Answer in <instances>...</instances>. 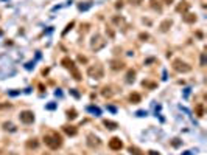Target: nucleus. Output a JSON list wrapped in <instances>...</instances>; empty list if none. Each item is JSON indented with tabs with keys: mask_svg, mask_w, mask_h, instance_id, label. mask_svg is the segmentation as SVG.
<instances>
[{
	"mask_svg": "<svg viewBox=\"0 0 207 155\" xmlns=\"http://www.w3.org/2000/svg\"><path fill=\"white\" fill-rule=\"evenodd\" d=\"M44 143L50 147V149H59L61 146H62V138H61V135H58L56 132H51V134H48V135H45L44 137Z\"/></svg>",
	"mask_w": 207,
	"mask_h": 155,
	"instance_id": "obj_1",
	"label": "nucleus"
},
{
	"mask_svg": "<svg viewBox=\"0 0 207 155\" xmlns=\"http://www.w3.org/2000/svg\"><path fill=\"white\" fill-rule=\"evenodd\" d=\"M106 39L105 37H103L101 34H94L92 36V41H90V48H92L94 51H100V50H103V48H105L106 47Z\"/></svg>",
	"mask_w": 207,
	"mask_h": 155,
	"instance_id": "obj_2",
	"label": "nucleus"
},
{
	"mask_svg": "<svg viewBox=\"0 0 207 155\" xmlns=\"http://www.w3.org/2000/svg\"><path fill=\"white\" fill-rule=\"evenodd\" d=\"M87 74L90 78H94V79H101L105 76V68H103L101 64H95V65H90L87 68Z\"/></svg>",
	"mask_w": 207,
	"mask_h": 155,
	"instance_id": "obj_3",
	"label": "nucleus"
},
{
	"mask_svg": "<svg viewBox=\"0 0 207 155\" xmlns=\"http://www.w3.org/2000/svg\"><path fill=\"white\" fill-rule=\"evenodd\" d=\"M173 70L178 71V73H188V71H191V65H188L182 59H174L173 61Z\"/></svg>",
	"mask_w": 207,
	"mask_h": 155,
	"instance_id": "obj_4",
	"label": "nucleus"
},
{
	"mask_svg": "<svg viewBox=\"0 0 207 155\" xmlns=\"http://www.w3.org/2000/svg\"><path fill=\"white\" fill-rule=\"evenodd\" d=\"M19 118H20V121L25 123V124H31V123L34 121V113H33L31 110H23V112H20Z\"/></svg>",
	"mask_w": 207,
	"mask_h": 155,
	"instance_id": "obj_5",
	"label": "nucleus"
},
{
	"mask_svg": "<svg viewBox=\"0 0 207 155\" xmlns=\"http://www.w3.org/2000/svg\"><path fill=\"white\" fill-rule=\"evenodd\" d=\"M100 144H101V141H100V138L97 135H94V134L87 135V146L89 147H98Z\"/></svg>",
	"mask_w": 207,
	"mask_h": 155,
	"instance_id": "obj_6",
	"label": "nucleus"
},
{
	"mask_svg": "<svg viewBox=\"0 0 207 155\" xmlns=\"http://www.w3.org/2000/svg\"><path fill=\"white\" fill-rule=\"evenodd\" d=\"M109 147H111L112 150H120V149L123 147L122 140H120L119 137H114V138H111V140H109Z\"/></svg>",
	"mask_w": 207,
	"mask_h": 155,
	"instance_id": "obj_7",
	"label": "nucleus"
},
{
	"mask_svg": "<svg viewBox=\"0 0 207 155\" xmlns=\"http://www.w3.org/2000/svg\"><path fill=\"white\" fill-rule=\"evenodd\" d=\"M190 9V3L187 0H181V2L176 5V12H187Z\"/></svg>",
	"mask_w": 207,
	"mask_h": 155,
	"instance_id": "obj_8",
	"label": "nucleus"
},
{
	"mask_svg": "<svg viewBox=\"0 0 207 155\" xmlns=\"http://www.w3.org/2000/svg\"><path fill=\"white\" fill-rule=\"evenodd\" d=\"M61 64H62V67H66V68H69L70 71H73L76 67H75V62L70 59V58H64L62 61H61Z\"/></svg>",
	"mask_w": 207,
	"mask_h": 155,
	"instance_id": "obj_9",
	"label": "nucleus"
},
{
	"mask_svg": "<svg viewBox=\"0 0 207 155\" xmlns=\"http://www.w3.org/2000/svg\"><path fill=\"white\" fill-rule=\"evenodd\" d=\"M111 68L114 71H117V70H123L125 68V64L122 61H117V59H112L111 61Z\"/></svg>",
	"mask_w": 207,
	"mask_h": 155,
	"instance_id": "obj_10",
	"label": "nucleus"
},
{
	"mask_svg": "<svg viewBox=\"0 0 207 155\" xmlns=\"http://www.w3.org/2000/svg\"><path fill=\"white\" fill-rule=\"evenodd\" d=\"M171 25H173V22H171L170 19H165V20L159 25V28H160V31H162V33H167L168 30L171 28Z\"/></svg>",
	"mask_w": 207,
	"mask_h": 155,
	"instance_id": "obj_11",
	"label": "nucleus"
},
{
	"mask_svg": "<svg viewBox=\"0 0 207 155\" xmlns=\"http://www.w3.org/2000/svg\"><path fill=\"white\" fill-rule=\"evenodd\" d=\"M25 146H27V149H37V147H39V141H37L36 138L27 140V143H25Z\"/></svg>",
	"mask_w": 207,
	"mask_h": 155,
	"instance_id": "obj_12",
	"label": "nucleus"
},
{
	"mask_svg": "<svg viewBox=\"0 0 207 155\" xmlns=\"http://www.w3.org/2000/svg\"><path fill=\"white\" fill-rule=\"evenodd\" d=\"M182 19H184V22H185V23H195V22H196V14H191V12H185Z\"/></svg>",
	"mask_w": 207,
	"mask_h": 155,
	"instance_id": "obj_13",
	"label": "nucleus"
},
{
	"mask_svg": "<svg viewBox=\"0 0 207 155\" xmlns=\"http://www.w3.org/2000/svg\"><path fill=\"white\" fill-rule=\"evenodd\" d=\"M62 129H64V132H66L67 135H70V137H75L76 132H78V130H76V127H73V126H64Z\"/></svg>",
	"mask_w": 207,
	"mask_h": 155,
	"instance_id": "obj_14",
	"label": "nucleus"
},
{
	"mask_svg": "<svg viewBox=\"0 0 207 155\" xmlns=\"http://www.w3.org/2000/svg\"><path fill=\"white\" fill-rule=\"evenodd\" d=\"M134 79H136V70H128L125 81H126L128 84H131V82H134Z\"/></svg>",
	"mask_w": 207,
	"mask_h": 155,
	"instance_id": "obj_15",
	"label": "nucleus"
},
{
	"mask_svg": "<svg viewBox=\"0 0 207 155\" xmlns=\"http://www.w3.org/2000/svg\"><path fill=\"white\" fill-rule=\"evenodd\" d=\"M103 124H105V126L109 129V130H115V129L119 127L117 123H115V121H111V120H105V121H103Z\"/></svg>",
	"mask_w": 207,
	"mask_h": 155,
	"instance_id": "obj_16",
	"label": "nucleus"
},
{
	"mask_svg": "<svg viewBox=\"0 0 207 155\" xmlns=\"http://www.w3.org/2000/svg\"><path fill=\"white\" fill-rule=\"evenodd\" d=\"M140 99H142V96L139 93H131V95H129V101H131L133 104H139Z\"/></svg>",
	"mask_w": 207,
	"mask_h": 155,
	"instance_id": "obj_17",
	"label": "nucleus"
},
{
	"mask_svg": "<svg viewBox=\"0 0 207 155\" xmlns=\"http://www.w3.org/2000/svg\"><path fill=\"white\" fill-rule=\"evenodd\" d=\"M101 93H103V96H106V98H111V96L114 95V92H112V88H111V87H105Z\"/></svg>",
	"mask_w": 207,
	"mask_h": 155,
	"instance_id": "obj_18",
	"label": "nucleus"
},
{
	"mask_svg": "<svg viewBox=\"0 0 207 155\" xmlns=\"http://www.w3.org/2000/svg\"><path fill=\"white\" fill-rule=\"evenodd\" d=\"M129 152H131V155H143V152L136 146H129Z\"/></svg>",
	"mask_w": 207,
	"mask_h": 155,
	"instance_id": "obj_19",
	"label": "nucleus"
},
{
	"mask_svg": "<svg viewBox=\"0 0 207 155\" xmlns=\"http://www.w3.org/2000/svg\"><path fill=\"white\" fill-rule=\"evenodd\" d=\"M3 129H5V130H11V132L16 130V127H14L12 123H3Z\"/></svg>",
	"mask_w": 207,
	"mask_h": 155,
	"instance_id": "obj_20",
	"label": "nucleus"
},
{
	"mask_svg": "<svg viewBox=\"0 0 207 155\" xmlns=\"http://www.w3.org/2000/svg\"><path fill=\"white\" fill-rule=\"evenodd\" d=\"M76 116H78V115H76V110H75V109L67 110V118H69V120H75Z\"/></svg>",
	"mask_w": 207,
	"mask_h": 155,
	"instance_id": "obj_21",
	"label": "nucleus"
},
{
	"mask_svg": "<svg viewBox=\"0 0 207 155\" xmlns=\"http://www.w3.org/2000/svg\"><path fill=\"white\" fill-rule=\"evenodd\" d=\"M196 115H198V116H204V107H202V104H198V106H196Z\"/></svg>",
	"mask_w": 207,
	"mask_h": 155,
	"instance_id": "obj_22",
	"label": "nucleus"
},
{
	"mask_svg": "<svg viewBox=\"0 0 207 155\" xmlns=\"http://www.w3.org/2000/svg\"><path fill=\"white\" fill-rule=\"evenodd\" d=\"M139 39H140V41H148L150 34H148V33H140V34H139Z\"/></svg>",
	"mask_w": 207,
	"mask_h": 155,
	"instance_id": "obj_23",
	"label": "nucleus"
},
{
	"mask_svg": "<svg viewBox=\"0 0 207 155\" xmlns=\"http://www.w3.org/2000/svg\"><path fill=\"white\" fill-rule=\"evenodd\" d=\"M90 5H92L90 2H87L86 5H80V9H81V11H86V9H89V8H90Z\"/></svg>",
	"mask_w": 207,
	"mask_h": 155,
	"instance_id": "obj_24",
	"label": "nucleus"
},
{
	"mask_svg": "<svg viewBox=\"0 0 207 155\" xmlns=\"http://www.w3.org/2000/svg\"><path fill=\"white\" fill-rule=\"evenodd\" d=\"M129 2H131L133 5H136V6H139V5L143 3V0H129Z\"/></svg>",
	"mask_w": 207,
	"mask_h": 155,
	"instance_id": "obj_25",
	"label": "nucleus"
},
{
	"mask_svg": "<svg viewBox=\"0 0 207 155\" xmlns=\"http://www.w3.org/2000/svg\"><path fill=\"white\" fill-rule=\"evenodd\" d=\"M73 25H75V22H70V23L67 25V28H66V30H64V33H62V34H66V33H67L69 30H72V28H73Z\"/></svg>",
	"mask_w": 207,
	"mask_h": 155,
	"instance_id": "obj_26",
	"label": "nucleus"
},
{
	"mask_svg": "<svg viewBox=\"0 0 207 155\" xmlns=\"http://www.w3.org/2000/svg\"><path fill=\"white\" fill-rule=\"evenodd\" d=\"M171 144H173V146H174V147H178V146H181V141H179V140H178V138H174V140H173V141H171Z\"/></svg>",
	"mask_w": 207,
	"mask_h": 155,
	"instance_id": "obj_27",
	"label": "nucleus"
},
{
	"mask_svg": "<svg viewBox=\"0 0 207 155\" xmlns=\"http://www.w3.org/2000/svg\"><path fill=\"white\" fill-rule=\"evenodd\" d=\"M201 65H205V53H201Z\"/></svg>",
	"mask_w": 207,
	"mask_h": 155,
	"instance_id": "obj_28",
	"label": "nucleus"
},
{
	"mask_svg": "<svg viewBox=\"0 0 207 155\" xmlns=\"http://www.w3.org/2000/svg\"><path fill=\"white\" fill-rule=\"evenodd\" d=\"M78 61H80V62H84V64H86V62H87V58H84V56H78Z\"/></svg>",
	"mask_w": 207,
	"mask_h": 155,
	"instance_id": "obj_29",
	"label": "nucleus"
},
{
	"mask_svg": "<svg viewBox=\"0 0 207 155\" xmlns=\"http://www.w3.org/2000/svg\"><path fill=\"white\" fill-rule=\"evenodd\" d=\"M122 6H123V2H122V0H119V2L115 3V8H122Z\"/></svg>",
	"mask_w": 207,
	"mask_h": 155,
	"instance_id": "obj_30",
	"label": "nucleus"
},
{
	"mask_svg": "<svg viewBox=\"0 0 207 155\" xmlns=\"http://www.w3.org/2000/svg\"><path fill=\"white\" fill-rule=\"evenodd\" d=\"M89 110H90V112H95V113H100V110L95 109V107H89Z\"/></svg>",
	"mask_w": 207,
	"mask_h": 155,
	"instance_id": "obj_31",
	"label": "nucleus"
},
{
	"mask_svg": "<svg viewBox=\"0 0 207 155\" xmlns=\"http://www.w3.org/2000/svg\"><path fill=\"white\" fill-rule=\"evenodd\" d=\"M148 153H150V155H160V153H159V152H156V150H150Z\"/></svg>",
	"mask_w": 207,
	"mask_h": 155,
	"instance_id": "obj_32",
	"label": "nucleus"
},
{
	"mask_svg": "<svg viewBox=\"0 0 207 155\" xmlns=\"http://www.w3.org/2000/svg\"><path fill=\"white\" fill-rule=\"evenodd\" d=\"M164 2H165V5H170V3L174 2V0H164Z\"/></svg>",
	"mask_w": 207,
	"mask_h": 155,
	"instance_id": "obj_33",
	"label": "nucleus"
}]
</instances>
